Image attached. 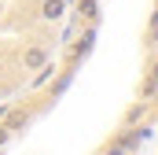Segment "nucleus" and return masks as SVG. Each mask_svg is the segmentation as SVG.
Returning a JSON list of instances; mask_svg holds the SVG:
<instances>
[{
  "label": "nucleus",
  "instance_id": "2",
  "mask_svg": "<svg viewBox=\"0 0 158 155\" xmlns=\"http://www.w3.org/2000/svg\"><path fill=\"white\" fill-rule=\"evenodd\" d=\"M63 11H66V4H63V0H44V4H40V19H48V22L63 19Z\"/></svg>",
  "mask_w": 158,
  "mask_h": 155
},
{
  "label": "nucleus",
  "instance_id": "10",
  "mask_svg": "<svg viewBox=\"0 0 158 155\" xmlns=\"http://www.w3.org/2000/svg\"><path fill=\"white\" fill-rule=\"evenodd\" d=\"M140 115H143V104H136V107L129 111V126H132V122H140Z\"/></svg>",
  "mask_w": 158,
  "mask_h": 155
},
{
  "label": "nucleus",
  "instance_id": "15",
  "mask_svg": "<svg viewBox=\"0 0 158 155\" xmlns=\"http://www.w3.org/2000/svg\"><path fill=\"white\" fill-rule=\"evenodd\" d=\"M37 4H44V0H37Z\"/></svg>",
  "mask_w": 158,
  "mask_h": 155
},
{
  "label": "nucleus",
  "instance_id": "6",
  "mask_svg": "<svg viewBox=\"0 0 158 155\" xmlns=\"http://www.w3.org/2000/svg\"><path fill=\"white\" fill-rule=\"evenodd\" d=\"M155 92H158V81H155V74L147 70V78H143V100H151Z\"/></svg>",
  "mask_w": 158,
  "mask_h": 155
},
{
  "label": "nucleus",
  "instance_id": "1",
  "mask_svg": "<svg viewBox=\"0 0 158 155\" xmlns=\"http://www.w3.org/2000/svg\"><path fill=\"white\" fill-rule=\"evenodd\" d=\"M44 67H48V52L40 44H30L22 52V70H44Z\"/></svg>",
  "mask_w": 158,
  "mask_h": 155
},
{
  "label": "nucleus",
  "instance_id": "8",
  "mask_svg": "<svg viewBox=\"0 0 158 155\" xmlns=\"http://www.w3.org/2000/svg\"><path fill=\"white\" fill-rule=\"evenodd\" d=\"M125 152H129V148H125L121 140H114V144H110V148H107V152H103V155H125Z\"/></svg>",
  "mask_w": 158,
  "mask_h": 155
},
{
  "label": "nucleus",
  "instance_id": "5",
  "mask_svg": "<svg viewBox=\"0 0 158 155\" xmlns=\"http://www.w3.org/2000/svg\"><path fill=\"white\" fill-rule=\"evenodd\" d=\"M81 19H88V22H99V0H81L77 4Z\"/></svg>",
  "mask_w": 158,
  "mask_h": 155
},
{
  "label": "nucleus",
  "instance_id": "13",
  "mask_svg": "<svg viewBox=\"0 0 158 155\" xmlns=\"http://www.w3.org/2000/svg\"><path fill=\"white\" fill-rule=\"evenodd\" d=\"M151 37L158 41V11H155V15H151ZM155 41H151V44H155Z\"/></svg>",
  "mask_w": 158,
  "mask_h": 155
},
{
  "label": "nucleus",
  "instance_id": "4",
  "mask_svg": "<svg viewBox=\"0 0 158 155\" xmlns=\"http://www.w3.org/2000/svg\"><path fill=\"white\" fill-rule=\"evenodd\" d=\"M147 137H151V129H132V133H125V137H121V144H125L129 152H136V148H140Z\"/></svg>",
  "mask_w": 158,
  "mask_h": 155
},
{
  "label": "nucleus",
  "instance_id": "14",
  "mask_svg": "<svg viewBox=\"0 0 158 155\" xmlns=\"http://www.w3.org/2000/svg\"><path fill=\"white\" fill-rule=\"evenodd\" d=\"M151 74H155V81H158V59H155V67H151Z\"/></svg>",
  "mask_w": 158,
  "mask_h": 155
},
{
  "label": "nucleus",
  "instance_id": "11",
  "mask_svg": "<svg viewBox=\"0 0 158 155\" xmlns=\"http://www.w3.org/2000/svg\"><path fill=\"white\" fill-rule=\"evenodd\" d=\"M11 137H15V133H11V129H7V126H0V148H4V144H7V140H11Z\"/></svg>",
  "mask_w": 158,
  "mask_h": 155
},
{
  "label": "nucleus",
  "instance_id": "12",
  "mask_svg": "<svg viewBox=\"0 0 158 155\" xmlns=\"http://www.w3.org/2000/svg\"><path fill=\"white\" fill-rule=\"evenodd\" d=\"M11 111H15V107H11V104H0V126H4V122H7V115H11Z\"/></svg>",
  "mask_w": 158,
  "mask_h": 155
},
{
  "label": "nucleus",
  "instance_id": "9",
  "mask_svg": "<svg viewBox=\"0 0 158 155\" xmlns=\"http://www.w3.org/2000/svg\"><path fill=\"white\" fill-rule=\"evenodd\" d=\"M70 78H74V70H66V74L59 78V85H55V92H63V89H66V85H70Z\"/></svg>",
  "mask_w": 158,
  "mask_h": 155
},
{
  "label": "nucleus",
  "instance_id": "3",
  "mask_svg": "<svg viewBox=\"0 0 158 155\" xmlns=\"http://www.w3.org/2000/svg\"><path fill=\"white\" fill-rule=\"evenodd\" d=\"M4 126H7L11 133H22V129L30 126V111H11V115H7V122H4Z\"/></svg>",
  "mask_w": 158,
  "mask_h": 155
},
{
  "label": "nucleus",
  "instance_id": "7",
  "mask_svg": "<svg viewBox=\"0 0 158 155\" xmlns=\"http://www.w3.org/2000/svg\"><path fill=\"white\" fill-rule=\"evenodd\" d=\"M92 41H96V26H92V30H88V33L81 37V48H77V55H88V52H92Z\"/></svg>",
  "mask_w": 158,
  "mask_h": 155
}]
</instances>
